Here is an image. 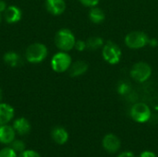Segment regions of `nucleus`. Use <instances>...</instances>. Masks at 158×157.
Returning a JSON list of instances; mask_svg holds the SVG:
<instances>
[{"instance_id":"nucleus-23","label":"nucleus","mask_w":158,"mask_h":157,"mask_svg":"<svg viewBox=\"0 0 158 157\" xmlns=\"http://www.w3.org/2000/svg\"><path fill=\"white\" fill-rule=\"evenodd\" d=\"M74 48H75L77 51H79V52H82V51L86 50V49H87L86 41H83V40H76Z\"/></svg>"},{"instance_id":"nucleus-30","label":"nucleus","mask_w":158,"mask_h":157,"mask_svg":"<svg viewBox=\"0 0 158 157\" xmlns=\"http://www.w3.org/2000/svg\"><path fill=\"white\" fill-rule=\"evenodd\" d=\"M1 20H2V14L0 13V23H1Z\"/></svg>"},{"instance_id":"nucleus-17","label":"nucleus","mask_w":158,"mask_h":157,"mask_svg":"<svg viewBox=\"0 0 158 157\" xmlns=\"http://www.w3.org/2000/svg\"><path fill=\"white\" fill-rule=\"evenodd\" d=\"M3 60L6 65H8L11 68H17L21 63V59H20L19 55L14 51L6 52L3 56Z\"/></svg>"},{"instance_id":"nucleus-1","label":"nucleus","mask_w":158,"mask_h":157,"mask_svg":"<svg viewBox=\"0 0 158 157\" xmlns=\"http://www.w3.org/2000/svg\"><path fill=\"white\" fill-rule=\"evenodd\" d=\"M75 43L76 37L69 29L62 28L58 30L55 35V44L60 51H71L75 46Z\"/></svg>"},{"instance_id":"nucleus-5","label":"nucleus","mask_w":158,"mask_h":157,"mask_svg":"<svg viewBox=\"0 0 158 157\" xmlns=\"http://www.w3.org/2000/svg\"><path fill=\"white\" fill-rule=\"evenodd\" d=\"M152 73L153 70L151 66L143 61H139L135 63L130 70V75L131 79L138 83L146 82L151 78Z\"/></svg>"},{"instance_id":"nucleus-11","label":"nucleus","mask_w":158,"mask_h":157,"mask_svg":"<svg viewBox=\"0 0 158 157\" xmlns=\"http://www.w3.org/2000/svg\"><path fill=\"white\" fill-rule=\"evenodd\" d=\"M15 116V110L12 105L6 103H0V126L8 124Z\"/></svg>"},{"instance_id":"nucleus-29","label":"nucleus","mask_w":158,"mask_h":157,"mask_svg":"<svg viewBox=\"0 0 158 157\" xmlns=\"http://www.w3.org/2000/svg\"><path fill=\"white\" fill-rule=\"evenodd\" d=\"M2 98H3V93H2V90L0 89V103L2 101Z\"/></svg>"},{"instance_id":"nucleus-21","label":"nucleus","mask_w":158,"mask_h":157,"mask_svg":"<svg viewBox=\"0 0 158 157\" xmlns=\"http://www.w3.org/2000/svg\"><path fill=\"white\" fill-rule=\"evenodd\" d=\"M18 157H41L39 153L34 150H24L18 155Z\"/></svg>"},{"instance_id":"nucleus-3","label":"nucleus","mask_w":158,"mask_h":157,"mask_svg":"<svg viewBox=\"0 0 158 157\" xmlns=\"http://www.w3.org/2000/svg\"><path fill=\"white\" fill-rule=\"evenodd\" d=\"M149 36L142 31H132L129 32L124 39V43L127 47L133 50L144 48L149 44Z\"/></svg>"},{"instance_id":"nucleus-12","label":"nucleus","mask_w":158,"mask_h":157,"mask_svg":"<svg viewBox=\"0 0 158 157\" xmlns=\"http://www.w3.org/2000/svg\"><path fill=\"white\" fill-rule=\"evenodd\" d=\"M51 137H52V140L58 145H64L65 143H68L69 141V132L68 130L61 127V126H57V127H55L52 131H51Z\"/></svg>"},{"instance_id":"nucleus-16","label":"nucleus","mask_w":158,"mask_h":157,"mask_svg":"<svg viewBox=\"0 0 158 157\" xmlns=\"http://www.w3.org/2000/svg\"><path fill=\"white\" fill-rule=\"evenodd\" d=\"M88 16L90 21L93 22L94 24H101L106 19V13L104 12L103 9H101L97 6L90 8Z\"/></svg>"},{"instance_id":"nucleus-10","label":"nucleus","mask_w":158,"mask_h":157,"mask_svg":"<svg viewBox=\"0 0 158 157\" xmlns=\"http://www.w3.org/2000/svg\"><path fill=\"white\" fill-rule=\"evenodd\" d=\"M4 19L8 24H15L19 22L22 18V11L17 6H7L6 9L5 10Z\"/></svg>"},{"instance_id":"nucleus-14","label":"nucleus","mask_w":158,"mask_h":157,"mask_svg":"<svg viewBox=\"0 0 158 157\" xmlns=\"http://www.w3.org/2000/svg\"><path fill=\"white\" fill-rule=\"evenodd\" d=\"M12 127L14 128L16 133L20 135V136L27 135L31 131V129L30 121L27 118H16L13 121Z\"/></svg>"},{"instance_id":"nucleus-4","label":"nucleus","mask_w":158,"mask_h":157,"mask_svg":"<svg viewBox=\"0 0 158 157\" xmlns=\"http://www.w3.org/2000/svg\"><path fill=\"white\" fill-rule=\"evenodd\" d=\"M102 56L109 65H117L121 60L122 52L118 43L112 41H107L102 47Z\"/></svg>"},{"instance_id":"nucleus-22","label":"nucleus","mask_w":158,"mask_h":157,"mask_svg":"<svg viewBox=\"0 0 158 157\" xmlns=\"http://www.w3.org/2000/svg\"><path fill=\"white\" fill-rule=\"evenodd\" d=\"M130 85L126 82H120L118 87V92L120 95H125L130 92Z\"/></svg>"},{"instance_id":"nucleus-2","label":"nucleus","mask_w":158,"mask_h":157,"mask_svg":"<svg viewBox=\"0 0 158 157\" xmlns=\"http://www.w3.org/2000/svg\"><path fill=\"white\" fill-rule=\"evenodd\" d=\"M48 56V49L44 43H33L25 50V58L31 64H39L45 60Z\"/></svg>"},{"instance_id":"nucleus-18","label":"nucleus","mask_w":158,"mask_h":157,"mask_svg":"<svg viewBox=\"0 0 158 157\" xmlns=\"http://www.w3.org/2000/svg\"><path fill=\"white\" fill-rule=\"evenodd\" d=\"M87 49L91 51H96L102 48L105 44V42L102 37L100 36H92L86 41Z\"/></svg>"},{"instance_id":"nucleus-20","label":"nucleus","mask_w":158,"mask_h":157,"mask_svg":"<svg viewBox=\"0 0 158 157\" xmlns=\"http://www.w3.org/2000/svg\"><path fill=\"white\" fill-rule=\"evenodd\" d=\"M10 147H12L17 153H21L22 151L25 150L26 145L25 143L21 140H14L11 143H10Z\"/></svg>"},{"instance_id":"nucleus-27","label":"nucleus","mask_w":158,"mask_h":157,"mask_svg":"<svg viewBox=\"0 0 158 157\" xmlns=\"http://www.w3.org/2000/svg\"><path fill=\"white\" fill-rule=\"evenodd\" d=\"M6 7H7L6 3L4 0H0V13L1 14L5 12V10L6 9Z\"/></svg>"},{"instance_id":"nucleus-13","label":"nucleus","mask_w":158,"mask_h":157,"mask_svg":"<svg viewBox=\"0 0 158 157\" xmlns=\"http://www.w3.org/2000/svg\"><path fill=\"white\" fill-rule=\"evenodd\" d=\"M16 131L14 128L8 124L0 126V143L10 144L16 137Z\"/></svg>"},{"instance_id":"nucleus-7","label":"nucleus","mask_w":158,"mask_h":157,"mask_svg":"<svg viewBox=\"0 0 158 157\" xmlns=\"http://www.w3.org/2000/svg\"><path fill=\"white\" fill-rule=\"evenodd\" d=\"M130 116L131 119L137 123H146L151 119L152 110L150 106L144 103H136L130 109Z\"/></svg>"},{"instance_id":"nucleus-19","label":"nucleus","mask_w":158,"mask_h":157,"mask_svg":"<svg viewBox=\"0 0 158 157\" xmlns=\"http://www.w3.org/2000/svg\"><path fill=\"white\" fill-rule=\"evenodd\" d=\"M0 157H18V153L12 147L6 146L0 150Z\"/></svg>"},{"instance_id":"nucleus-6","label":"nucleus","mask_w":158,"mask_h":157,"mask_svg":"<svg viewBox=\"0 0 158 157\" xmlns=\"http://www.w3.org/2000/svg\"><path fill=\"white\" fill-rule=\"evenodd\" d=\"M72 64L71 56L68 52L59 51L56 53L50 62L52 69L56 73H64L68 71Z\"/></svg>"},{"instance_id":"nucleus-26","label":"nucleus","mask_w":158,"mask_h":157,"mask_svg":"<svg viewBox=\"0 0 158 157\" xmlns=\"http://www.w3.org/2000/svg\"><path fill=\"white\" fill-rule=\"evenodd\" d=\"M117 157H136V155L131 151H124V152L119 153Z\"/></svg>"},{"instance_id":"nucleus-28","label":"nucleus","mask_w":158,"mask_h":157,"mask_svg":"<svg viewBox=\"0 0 158 157\" xmlns=\"http://www.w3.org/2000/svg\"><path fill=\"white\" fill-rule=\"evenodd\" d=\"M149 44H151L152 46H156L158 44V42L156 39H155V38H153V39H150V41H149Z\"/></svg>"},{"instance_id":"nucleus-24","label":"nucleus","mask_w":158,"mask_h":157,"mask_svg":"<svg viewBox=\"0 0 158 157\" xmlns=\"http://www.w3.org/2000/svg\"><path fill=\"white\" fill-rule=\"evenodd\" d=\"M84 6H87V7H93V6H96L100 0H79Z\"/></svg>"},{"instance_id":"nucleus-25","label":"nucleus","mask_w":158,"mask_h":157,"mask_svg":"<svg viewBox=\"0 0 158 157\" xmlns=\"http://www.w3.org/2000/svg\"><path fill=\"white\" fill-rule=\"evenodd\" d=\"M139 157H157V155H156V154L154 153L153 151L145 150V151H143V152L140 154V156Z\"/></svg>"},{"instance_id":"nucleus-9","label":"nucleus","mask_w":158,"mask_h":157,"mask_svg":"<svg viewBox=\"0 0 158 157\" xmlns=\"http://www.w3.org/2000/svg\"><path fill=\"white\" fill-rule=\"evenodd\" d=\"M44 6L46 10L53 16L62 15L67 7L65 0H45Z\"/></svg>"},{"instance_id":"nucleus-15","label":"nucleus","mask_w":158,"mask_h":157,"mask_svg":"<svg viewBox=\"0 0 158 157\" xmlns=\"http://www.w3.org/2000/svg\"><path fill=\"white\" fill-rule=\"evenodd\" d=\"M88 68H89L88 64L82 60H78V61L72 62V64L69 69V76L73 77V78L81 77L87 72Z\"/></svg>"},{"instance_id":"nucleus-8","label":"nucleus","mask_w":158,"mask_h":157,"mask_svg":"<svg viewBox=\"0 0 158 157\" xmlns=\"http://www.w3.org/2000/svg\"><path fill=\"white\" fill-rule=\"evenodd\" d=\"M102 146L106 153L114 155L119 152L121 148V141L116 134L108 133L104 136L102 140Z\"/></svg>"}]
</instances>
